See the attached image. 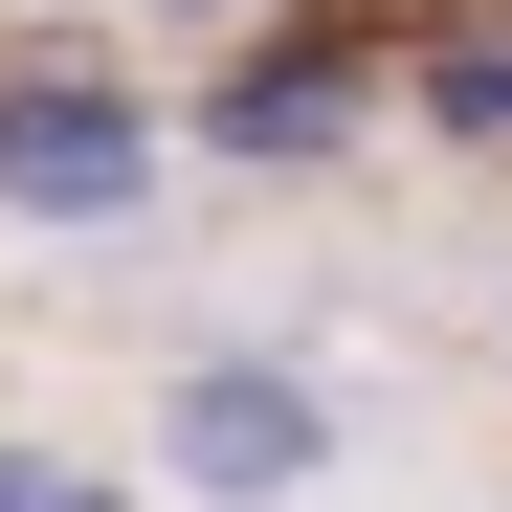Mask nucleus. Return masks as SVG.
Instances as JSON below:
<instances>
[{
  "mask_svg": "<svg viewBox=\"0 0 512 512\" xmlns=\"http://www.w3.org/2000/svg\"><path fill=\"white\" fill-rule=\"evenodd\" d=\"M334 446H357V423H334L290 357H179V379H156V468H179V490H223V512H290Z\"/></svg>",
  "mask_w": 512,
  "mask_h": 512,
  "instance_id": "obj_1",
  "label": "nucleus"
},
{
  "mask_svg": "<svg viewBox=\"0 0 512 512\" xmlns=\"http://www.w3.org/2000/svg\"><path fill=\"white\" fill-rule=\"evenodd\" d=\"M179 23H245V0H179Z\"/></svg>",
  "mask_w": 512,
  "mask_h": 512,
  "instance_id": "obj_4",
  "label": "nucleus"
},
{
  "mask_svg": "<svg viewBox=\"0 0 512 512\" xmlns=\"http://www.w3.org/2000/svg\"><path fill=\"white\" fill-rule=\"evenodd\" d=\"M334 112H357V45H334V67H245V90H223V134H245V156H312Z\"/></svg>",
  "mask_w": 512,
  "mask_h": 512,
  "instance_id": "obj_3",
  "label": "nucleus"
},
{
  "mask_svg": "<svg viewBox=\"0 0 512 512\" xmlns=\"http://www.w3.org/2000/svg\"><path fill=\"white\" fill-rule=\"evenodd\" d=\"M156 201V112L134 90H90V67H0V223H134Z\"/></svg>",
  "mask_w": 512,
  "mask_h": 512,
  "instance_id": "obj_2",
  "label": "nucleus"
},
{
  "mask_svg": "<svg viewBox=\"0 0 512 512\" xmlns=\"http://www.w3.org/2000/svg\"><path fill=\"white\" fill-rule=\"evenodd\" d=\"M490 334H512V290H490Z\"/></svg>",
  "mask_w": 512,
  "mask_h": 512,
  "instance_id": "obj_5",
  "label": "nucleus"
}]
</instances>
